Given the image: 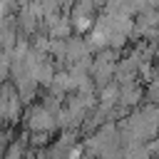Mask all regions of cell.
I'll use <instances>...</instances> for the list:
<instances>
[{"mask_svg":"<svg viewBox=\"0 0 159 159\" xmlns=\"http://www.w3.org/2000/svg\"><path fill=\"white\" fill-rule=\"evenodd\" d=\"M52 114L47 112V107H32L30 114H27V127L32 132H47L52 127Z\"/></svg>","mask_w":159,"mask_h":159,"instance_id":"cell-1","label":"cell"}]
</instances>
